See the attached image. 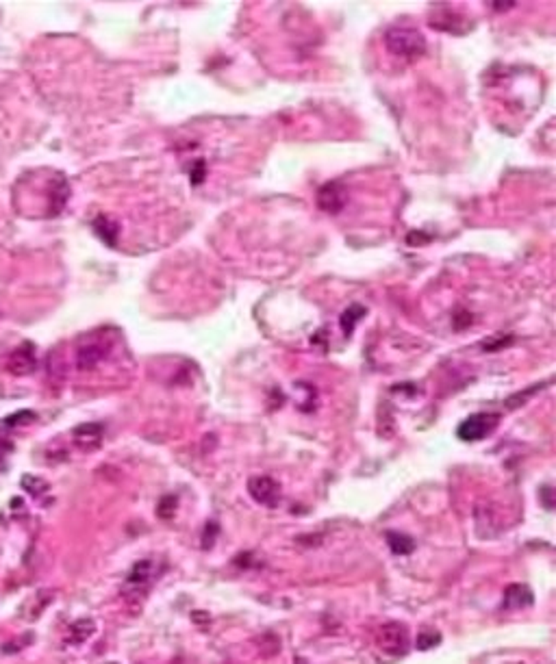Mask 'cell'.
Segmentation results:
<instances>
[{
	"label": "cell",
	"instance_id": "603a6c76",
	"mask_svg": "<svg viewBox=\"0 0 556 664\" xmlns=\"http://www.w3.org/2000/svg\"><path fill=\"white\" fill-rule=\"evenodd\" d=\"M106 664H118V662H106Z\"/></svg>",
	"mask_w": 556,
	"mask_h": 664
},
{
	"label": "cell",
	"instance_id": "2e32d148",
	"mask_svg": "<svg viewBox=\"0 0 556 664\" xmlns=\"http://www.w3.org/2000/svg\"><path fill=\"white\" fill-rule=\"evenodd\" d=\"M441 642V634L435 632V630H424L418 634V649L420 651H428V649H435L437 645Z\"/></svg>",
	"mask_w": 556,
	"mask_h": 664
},
{
	"label": "cell",
	"instance_id": "d6986e66",
	"mask_svg": "<svg viewBox=\"0 0 556 664\" xmlns=\"http://www.w3.org/2000/svg\"><path fill=\"white\" fill-rule=\"evenodd\" d=\"M189 178L193 185H200L205 181V161H196V170L189 172Z\"/></svg>",
	"mask_w": 556,
	"mask_h": 664
},
{
	"label": "cell",
	"instance_id": "6da1fadb",
	"mask_svg": "<svg viewBox=\"0 0 556 664\" xmlns=\"http://www.w3.org/2000/svg\"><path fill=\"white\" fill-rule=\"evenodd\" d=\"M385 46L389 48L391 55L402 57V59H418L424 55L426 50V40L424 35L415 29L406 26H391L385 33Z\"/></svg>",
	"mask_w": 556,
	"mask_h": 664
},
{
	"label": "cell",
	"instance_id": "4fadbf2b",
	"mask_svg": "<svg viewBox=\"0 0 556 664\" xmlns=\"http://www.w3.org/2000/svg\"><path fill=\"white\" fill-rule=\"evenodd\" d=\"M102 358V350L96 346H85L79 350V367L81 369H92Z\"/></svg>",
	"mask_w": 556,
	"mask_h": 664
},
{
	"label": "cell",
	"instance_id": "7a4b0ae2",
	"mask_svg": "<svg viewBox=\"0 0 556 664\" xmlns=\"http://www.w3.org/2000/svg\"><path fill=\"white\" fill-rule=\"evenodd\" d=\"M500 417L493 415V412H476V415L468 417L456 430V435L461 441H480L485 439L487 435H491L495 426H498Z\"/></svg>",
	"mask_w": 556,
	"mask_h": 664
},
{
	"label": "cell",
	"instance_id": "ba28073f",
	"mask_svg": "<svg viewBox=\"0 0 556 664\" xmlns=\"http://www.w3.org/2000/svg\"><path fill=\"white\" fill-rule=\"evenodd\" d=\"M96 632V623L92 619H79L67 627V636H65V645L70 647H79L87 638H92Z\"/></svg>",
	"mask_w": 556,
	"mask_h": 664
},
{
	"label": "cell",
	"instance_id": "44dd1931",
	"mask_svg": "<svg viewBox=\"0 0 556 664\" xmlns=\"http://www.w3.org/2000/svg\"><path fill=\"white\" fill-rule=\"evenodd\" d=\"M493 7H495V9H507V7H513V3H505V5H502V3H493Z\"/></svg>",
	"mask_w": 556,
	"mask_h": 664
},
{
	"label": "cell",
	"instance_id": "9c48e42d",
	"mask_svg": "<svg viewBox=\"0 0 556 664\" xmlns=\"http://www.w3.org/2000/svg\"><path fill=\"white\" fill-rule=\"evenodd\" d=\"M530 604H532V593H530L526 586H522V584H511V586L505 590V601H502V606H505L507 610L524 608V606H530Z\"/></svg>",
	"mask_w": 556,
	"mask_h": 664
},
{
	"label": "cell",
	"instance_id": "ac0fdd59",
	"mask_svg": "<svg viewBox=\"0 0 556 664\" xmlns=\"http://www.w3.org/2000/svg\"><path fill=\"white\" fill-rule=\"evenodd\" d=\"M33 419H35V415L31 410H20V412H15V415L5 419V428H15V426H22L26 421H33Z\"/></svg>",
	"mask_w": 556,
	"mask_h": 664
},
{
	"label": "cell",
	"instance_id": "52a82bcc",
	"mask_svg": "<svg viewBox=\"0 0 556 664\" xmlns=\"http://www.w3.org/2000/svg\"><path fill=\"white\" fill-rule=\"evenodd\" d=\"M35 365H38V358H35V348H33V343L17 346V348L11 352V356H9V369H11V373H15V375H26V373H31V371L35 369Z\"/></svg>",
	"mask_w": 556,
	"mask_h": 664
},
{
	"label": "cell",
	"instance_id": "8fae6325",
	"mask_svg": "<svg viewBox=\"0 0 556 664\" xmlns=\"http://www.w3.org/2000/svg\"><path fill=\"white\" fill-rule=\"evenodd\" d=\"M387 545L396 556H408L415 549V541L402 532H387Z\"/></svg>",
	"mask_w": 556,
	"mask_h": 664
},
{
	"label": "cell",
	"instance_id": "7402d4cb",
	"mask_svg": "<svg viewBox=\"0 0 556 664\" xmlns=\"http://www.w3.org/2000/svg\"><path fill=\"white\" fill-rule=\"evenodd\" d=\"M296 664H307V662H304L302 658H298V660H296Z\"/></svg>",
	"mask_w": 556,
	"mask_h": 664
},
{
	"label": "cell",
	"instance_id": "277c9868",
	"mask_svg": "<svg viewBox=\"0 0 556 664\" xmlns=\"http://www.w3.org/2000/svg\"><path fill=\"white\" fill-rule=\"evenodd\" d=\"M248 493L253 495L255 501L259 504L267 506V508H274L278 506L280 501V487L278 482L270 476H253L248 480Z\"/></svg>",
	"mask_w": 556,
	"mask_h": 664
},
{
	"label": "cell",
	"instance_id": "9a60e30c",
	"mask_svg": "<svg viewBox=\"0 0 556 664\" xmlns=\"http://www.w3.org/2000/svg\"><path fill=\"white\" fill-rule=\"evenodd\" d=\"M22 489L26 491V493H31L33 497H40L44 491H48V482L46 480H42V478H38V476H24L22 478Z\"/></svg>",
	"mask_w": 556,
	"mask_h": 664
},
{
	"label": "cell",
	"instance_id": "5b68a950",
	"mask_svg": "<svg viewBox=\"0 0 556 664\" xmlns=\"http://www.w3.org/2000/svg\"><path fill=\"white\" fill-rule=\"evenodd\" d=\"M346 202H348V193H346L342 183H328L317 193V207L331 215L342 211L346 207Z\"/></svg>",
	"mask_w": 556,
	"mask_h": 664
},
{
	"label": "cell",
	"instance_id": "8992f818",
	"mask_svg": "<svg viewBox=\"0 0 556 664\" xmlns=\"http://www.w3.org/2000/svg\"><path fill=\"white\" fill-rule=\"evenodd\" d=\"M154 576H157L154 562L152 560H139L127 576V588L133 590V593H143V590L152 584Z\"/></svg>",
	"mask_w": 556,
	"mask_h": 664
},
{
	"label": "cell",
	"instance_id": "30bf717a",
	"mask_svg": "<svg viewBox=\"0 0 556 664\" xmlns=\"http://www.w3.org/2000/svg\"><path fill=\"white\" fill-rule=\"evenodd\" d=\"M74 437H77V443L83 447V450H92L100 443V437H102V426H96V423H85L81 428L74 430Z\"/></svg>",
	"mask_w": 556,
	"mask_h": 664
},
{
	"label": "cell",
	"instance_id": "7c38bea8",
	"mask_svg": "<svg viewBox=\"0 0 556 664\" xmlns=\"http://www.w3.org/2000/svg\"><path fill=\"white\" fill-rule=\"evenodd\" d=\"M94 230H96V235L106 243V245H116V237H118V226L109 220V218H104V215H100V218L94 222Z\"/></svg>",
	"mask_w": 556,
	"mask_h": 664
},
{
	"label": "cell",
	"instance_id": "ffe728a7",
	"mask_svg": "<svg viewBox=\"0 0 556 664\" xmlns=\"http://www.w3.org/2000/svg\"><path fill=\"white\" fill-rule=\"evenodd\" d=\"M550 495H552V489H550V487H546V489H543V504H546V508H548V510H552V508H554V504L550 501Z\"/></svg>",
	"mask_w": 556,
	"mask_h": 664
},
{
	"label": "cell",
	"instance_id": "5bb4252c",
	"mask_svg": "<svg viewBox=\"0 0 556 664\" xmlns=\"http://www.w3.org/2000/svg\"><path fill=\"white\" fill-rule=\"evenodd\" d=\"M363 315H365V309H363V307H358V304L350 307V309L342 315V328H344V332H346V334H352V330H354V326H356V321L361 319Z\"/></svg>",
	"mask_w": 556,
	"mask_h": 664
},
{
	"label": "cell",
	"instance_id": "3957f363",
	"mask_svg": "<svg viewBox=\"0 0 556 664\" xmlns=\"http://www.w3.org/2000/svg\"><path fill=\"white\" fill-rule=\"evenodd\" d=\"M379 647L389 656H404L408 651V632L402 623H385L379 630Z\"/></svg>",
	"mask_w": 556,
	"mask_h": 664
},
{
	"label": "cell",
	"instance_id": "e0dca14e",
	"mask_svg": "<svg viewBox=\"0 0 556 664\" xmlns=\"http://www.w3.org/2000/svg\"><path fill=\"white\" fill-rule=\"evenodd\" d=\"M174 508H176V497L174 495H166L164 499L159 501L157 512H159L161 519H170L174 515Z\"/></svg>",
	"mask_w": 556,
	"mask_h": 664
}]
</instances>
